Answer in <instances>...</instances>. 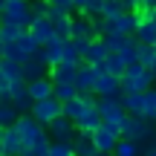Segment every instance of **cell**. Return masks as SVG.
<instances>
[{
  "label": "cell",
  "instance_id": "8fae6325",
  "mask_svg": "<svg viewBox=\"0 0 156 156\" xmlns=\"http://www.w3.org/2000/svg\"><path fill=\"white\" fill-rule=\"evenodd\" d=\"M93 142H95V151H101V153H116L122 136H119L116 130H110L107 124H101V127L93 133Z\"/></svg>",
  "mask_w": 156,
  "mask_h": 156
},
{
  "label": "cell",
  "instance_id": "8d00e7d4",
  "mask_svg": "<svg viewBox=\"0 0 156 156\" xmlns=\"http://www.w3.org/2000/svg\"><path fill=\"white\" fill-rule=\"evenodd\" d=\"M124 3H127V9L133 12V9H153L156 0H124Z\"/></svg>",
  "mask_w": 156,
  "mask_h": 156
},
{
  "label": "cell",
  "instance_id": "7c38bea8",
  "mask_svg": "<svg viewBox=\"0 0 156 156\" xmlns=\"http://www.w3.org/2000/svg\"><path fill=\"white\" fill-rule=\"evenodd\" d=\"M153 122H147L145 116H127V122H124V130H122V139H133V142H142L147 136V130H151Z\"/></svg>",
  "mask_w": 156,
  "mask_h": 156
},
{
  "label": "cell",
  "instance_id": "ba28073f",
  "mask_svg": "<svg viewBox=\"0 0 156 156\" xmlns=\"http://www.w3.org/2000/svg\"><path fill=\"white\" fill-rule=\"evenodd\" d=\"M46 130H49V139L52 142H73L78 136V127H75V122L69 116H58Z\"/></svg>",
  "mask_w": 156,
  "mask_h": 156
},
{
  "label": "cell",
  "instance_id": "30bf717a",
  "mask_svg": "<svg viewBox=\"0 0 156 156\" xmlns=\"http://www.w3.org/2000/svg\"><path fill=\"white\" fill-rule=\"evenodd\" d=\"M0 153L9 156H23V139L17 133V127H0Z\"/></svg>",
  "mask_w": 156,
  "mask_h": 156
},
{
  "label": "cell",
  "instance_id": "2e32d148",
  "mask_svg": "<svg viewBox=\"0 0 156 156\" xmlns=\"http://www.w3.org/2000/svg\"><path fill=\"white\" fill-rule=\"evenodd\" d=\"M0 75H3L12 87H15V84H26V81H23L20 64H17V61H9V58H0Z\"/></svg>",
  "mask_w": 156,
  "mask_h": 156
},
{
  "label": "cell",
  "instance_id": "d6a6232c",
  "mask_svg": "<svg viewBox=\"0 0 156 156\" xmlns=\"http://www.w3.org/2000/svg\"><path fill=\"white\" fill-rule=\"evenodd\" d=\"M75 95H81L75 84H55V98H58V101H64V104H67V101L75 98Z\"/></svg>",
  "mask_w": 156,
  "mask_h": 156
},
{
  "label": "cell",
  "instance_id": "d6986e66",
  "mask_svg": "<svg viewBox=\"0 0 156 156\" xmlns=\"http://www.w3.org/2000/svg\"><path fill=\"white\" fill-rule=\"evenodd\" d=\"M139 49H142V41L136 38V35H127L124 44H122V49H119V55H122L127 64H139Z\"/></svg>",
  "mask_w": 156,
  "mask_h": 156
},
{
  "label": "cell",
  "instance_id": "4316f807",
  "mask_svg": "<svg viewBox=\"0 0 156 156\" xmlns=\"http://www.w3.org/2000/svg\"><path fill=\"white\" fill-rule=\"evenodd\" d=\"M23 32H29V29L17 26V23H9V20H3V26H0V44H15V41L20 38Z\"/></svg>",
  "mask_w": 156,
  "mask_h": 156
},
{
  "label": "cell",
  "instance_id": "ac0fdd59",
  "mask_svg": "<svg viewBox=\"0 0 156 156\" xmlns=\"http://www.w3.org/2000/svg\"><path fill=\"white\" fill-rule=\"evenodd\" d=\"M75 75H78V67H73V64H55L49 69V78L55 84H75Z\"/></svg>",
  "mask_w": 156,
  "mask_h": 156
},
{
  "label": "cell",
  "instance_id": "277c9868",
  "mask_svg": "<svg viewBox=\"0 0 156 156\" xmlns=\"http://www.w3.org/2000/svg\"><path fill=\"white\" fill-rule=\"evenodd\" d=\"M122 87H124V93H130V90L147 93L151 87H156V75H153V69L142 67V64H130L127 73L122 75Z\"/></svg>",
  "mask_w": 156,
  "mask_h": 156
},
{
  "label": "cell",
  "instance_id": "603a6c76",
  "mask_svg": "<svg viewBox=\"0 0 156 156\" xmlns=\"http://www.w3.org/2000/svg\"><path fill=\"white\" fill-rule=\"evenodd\" d=\"M122 101H124V107H127L130 116H142V113H145V93H136V90H130V93L122 95Z\"/></svg>",
  "mask_w": 156,
  "mask_h": 156
},
{
  "label": "cell",
  "instance_id": "5b68a950",
  "mask_svg": "<svg viewBox=\"0 0 156 156\" xmlns=\"http://www.w3.org/2000/svg\"><path fill=\"white\" fill-rule=\"evenodd\" d=\"M32 116L38 119L41 124H46V127H49L58 116H64V101H58L55 95H52V98H44V101H35Z\"/></svg>",
  "mask_w": 156,
  "mask_h": 156
},
{
  "label": "cell",
  "instance_id": "7a4b0ae2",
  "mask_svg": "<svg viewBox=\"0 0 156 156\" xmlns=\"http://www.w3.org/2000/svg\"><path fill=\"white\" fill-rule=\"evenodd\" d=\"M38 49H41V44L29 32H23L15 44H0V58H9V61L23 64V61H29V58L38 55Z\"/></svg>",
  "mask_w": 156,
  "mask_h": 156
},
{
  "label": "cell",
  "instance_id": "5bb4252c",
  "mask_svg": "<svg viewBox=\"0 0 156 156\" xmlns=\"http://www.w3.org/2000/svg\"><path fill=\"white\" fill-rule=\"evenodd\" d=\"M12 104H15L20 113H32L35 95L29 93V84H15V87H12Z\"/></svg>",
  "mask_w": 156,
  "mask_h": 156
},
{
  "label": "cell",
  "instance_id": "ffe728a7",
  "mask_svg": "<svg viewBox=\"0 0 156 156\" xmlns=\"http://www.w3.org/2000/svg\"><path fill=\"white\" fill-rule=\"evenodd\" d=\"M73 151L75 156H95V142H93V133H78L73 139Z\"/></svg>",
  "mask_w": 156,
  "mask_h": 156
},
{
  "label": "cell",
  "instance_id": "9c48e42d",
  "mask_svg": "<svg viewBox=\"0 0 156 156\" xmlns=\"http://www.w3.org/2000/svg\"><path fill=\"white\" fill-rule=\"evenodd\" d=\"M95 95H98V98H122L124 95L122 78H116L110 73H101L98 81H95Z\"/></svg>",
  "mask_w": 156,
  "mask_h": 156
},
{
  "label": "cell",
  "instance_id": "ab89813d",
  "mask_svg": "<svg viewBox=\"0 0 156 156\" xmlns=\"http://www.w3.org/2000/svg\"><path fill=\"white\" fill-rule=\"evenodd\" d=\"M35 58H38V61H44L46 67H49V61H46V49H44V46H41V49H38V55H35Z\"/></svg>",
  "mask_w": 156,
  "mask_h": 156
},
{
  "label": "cell",
  "instance_id": "4dcf8cb0",
  "mask_svg": "<svg viewBox=\"0 0 156 156\" xmlns=\"http://www.w3.org/2000/svg\"><path fill=\"white\" fill-rule=\"evenodd\" d=\"M139 64H142V67H147V69L156 67V46H153V44H142V49H139Z\"/></svg>",
  "mask_w": 156,
  "mask_h": 156
},
{
  "label": "cell",
  "instance_id": "f546056e",
  "mask_svg": "<svg viewBox=\"0 0 156 156\" xmlns=\"http://www.w3.org/2000/svg\"><path fill=\"white\" fill-rule=\"evenodd\" d=\"M116 156H145V147L133 139H122L119 147H116Z\"/></svg>",
  "mask_w": 156,
  "mask_h": 156
},
{
  "label": "cell",
  "instance_id": "b9f144b4",
  "mask_svg": "<svg viewBox=\"0 0 156 156\" xmlns=\"http://www.w3.org/2000/svg\"><path fill=\"white\" fill-rule=\"evenodd\" d=\"M145 156H156V147H145Z\"/></svg>",
  "mask_w": 156,
  "mask_h": 156
},
{
  "label": "cell",
  "instance_id": "8992f818",
  "mask_svg": "<svg viewBox=\"0 0 156 156\" xmlns=\"http://www.w3.org/2000/svg\"><path fill=\"white\" fill-rule=\"evenodd\" d=\"M3 20L17 23V26L29 29L32 26V9H29V0H20V3H3Z\"/></svg>",
  "mask_w": 156,
  "mask_h": 156
},
{
  "label": "cell",
  "instance_id": "f35d334b",
  "mask_svg": "<svg viewBox=\"0 0 156 156\" xmlns=\"http://www.w3.org/2000/svg\"><path fill=\"white\" fill-rule=\"evenodd\" d=\"M49 6H55V9H67V12H75V0H49Z\"/></svg>",
  "mask_w": 156,
  "mask_h": 156
},
{
  "label": "cell",
  "instance_id": "7bdbcfd3",
  "mask_svg": "<svg viewBox=\"0 0 156 156\" xmlns=\"http://www.w3.org/2000/svg\"><path fill=\"white\" fill-rule=\"evenodd\" d=\"M3 3H20V0H0V6H3Z\"/></svg>",
  "mask_w": 156,
  "mask_h": 156
},
{
  "label": "cell",
  "instance_id": "cb8c5ba5",
  "mask_svg": "<svg viewBox=\"0 0 156 156\" xmlns=\"http://www.w3.org/2000/svg\"><path fill=\"white\" fill-rule=\"evenodd\" d=\"M73 38H95L93 17H87V15H75V23H73Z\"/></svg>",
  "mask_w": 156,
  "mask_h": 156
},
{
  "label": "cell",
  "instance_id": "6da1fadb",
  "mask_svg": "<svg viewBox=\"0 0 156 156\" xmlns=\"http://www.w3.org/2000/svg\"><path fill=\"white\" fill-rule=\"evenodd\" d=\"M15 127H17V133H20V139H23V151H29V147L41 145V142H52V139H49V130H46V124H41L32 113H23V116L17 119Z\"/></svg>",
  "mask_w": 156,
  "mask_h": 156
},
{
  "label": "cell",
  "instance_id": "f1b7e54d",
  "mask_svg": "<svg viewBox=\"0 0 156 156\" xmlns=\"http://www.w3.org/2000/svg\"><path fill=\"white\" fill-rule=\"evenodd\" d=\"M20 116H23V113L17 110L15 104H0V127H12V124H17Z\"/></svg>",
  "mask_w": 156,
  "mask_h": 156
},
{
  "label": "cell",
  "instance_id": "d590c367",
  "mask_svg": "<svg viewBox=\"0 0 156 156\" xmlns=\"http://www.w3.org/2000/svg\"><path fill=\"white\" fill-rule=\"evenodd\" d=\"M29 9H32V17H46L49 15V0H29Z\"/></svg>",
  "mask_w": 156,
  "mask_h": 156
},
{
  "label": "cell",
  "instance_id": "4fadbf2b",
  "mask_svg": "<svg viewBox=\"0 0 156 156\" xmlns=\"http://www.w3.org/2000/svg\"><path fill=\"white\" fill-rule=\"evenodd\" d=\"M29 35H32V38L38 41L41 46H46L52 38H58L55 23H52L49 17H35V20H32V26H29Z\"/></svg>",
  "mask_w": 156,
  "mask_h": 156
},
{
  "label": "cell",
  "instance_id": "836d02e7",
  "mask_svg": "<svg viewBox=\"0 0 156 156\" xmlns=\"http://www.w3.org/2000/svg\"><path fill=\"white\" fill-rule=\"evenodd\" d=\"M124 38H127V35H101V41H104V46H107V52H110V55L122 49Z\"/></svg>",
  "mask_w": 156,
  "mask_h": 156
},
{
  "label": "cell",
  "instance_id": "c3c4849f",
  "mask_svg": "<svg viewBox=\"0 0 156 156\" xmlns=\"http://www.w3.org/2000/svg\"><path fill=\"white\" fill-rule=\"evenodd\" d=\"M153 46H156V44H153Z\"/></svg>",
  "mask_w": 156,
  "mask_h": 156
},
{
  "label": "cell",
  "instance_id": "83f0119b",
  "mask_svg": "<svg viewBox=\"0 0 156 156\" xmlns=\"http://www.w3.org/2000/svg\"><path fill=\"white\" fill-rule=\"evenodd\" d=\"M104 67H107V73H110V75H116V78H122L124 73H127V67H130V64L124 61V58L119 55V52H113V55H107V61H104Z\"/></svg>",
  "mask_w": 156,
  "mask_h": 156
},
{
  "label": "cell",
  "instance_id": "f6af8a7d",
  "mask_svg": "<svg viewBox=\"0 0 156 156\" xmlns=\"http://www.w3.org/2000/svg\"><path fill=\"white\" fill-rule=\"evenodd\" d=\"M151 12H153V15H156V6H153V9H151Z\"/></svg>",
  "mask_w": 156,
  "mask_h": 156
},
{
  "label": "cell",
  "instance_id": "e0dca14e",
  "mask_svg": "<svg viewBox=\"0 0 156 156\" xmlns=\"http://www.w3.org/2000/svg\"><path fill=\"white\" fill-rule=\"evenodd\" d=\"M29 93L35 95V101L52 98V95H55V81H52L49 75H46V78H38V81H32V84H29Z\"/></svg>",
  "mask_w": 156,
  "mask_h": 156
},
{
  "label": "cell",
  "instance_id": "3957f363",
  "mask_svg": "<svg viewBox=\"0 0 156 156\" xmlns=\"http://www.w3.org/2000/svg\"><path fill=\"white\" fill-rule=\"evenodd\" d=\"M98 113H101V119H104L107 127L122 136L124 122H127V116H130L127 107H124V101L122 98H98Z\"/></svg>",
  "mask_w": 156,
  "mask_h": 156
},
{
  "label": "cell",
  "instance_id": "ee69618b",
  "mask_svg": "<svg viewBox=\"0 0 156 156\" xmlns=\"http://www.w3.org/2000/svg\"><path fill=\"white\" fill-rule=\"evenodd\" d=\"M95 156H116V153H101V151H98V153H95Z\"/></svg>",
  "mask_w": 156,
  "mask_h": 156
},
{
  "label": "cell",
  "instance_id": "7402d4cb",
  "mask_svg": "<svg viewBox=\"0 0 156 156\" xmlns=\"http://www.w3.org/2000/svg\"><path fill=\"white\" fill-rule=\"evenodd\" d=\"M46 49V61H49V67H55V64L64 61V49H67V41L64 38H52L49 44L44 46Z\"/></svg>",
  "mask_w": 156,
  "mask_h": 156
},
{
  "label": "cell",
  "instance_id": "44dd1931",
  "mask_svg": "<svg viewBox=\"0 0 156 156\" xmlns=\"http://www.w3.org/2000/svg\"><path fill=\"white\" fill-rule=\"evenodd\" d=\"M136 38H139L142 44H156V15H153V12L139 23V32H136Z\"/></svg>",
  "mask_w": 156,
  "mask_h": 156
},
{
  "label": "cell",
  "instance_id": "bcb514c9",
  "mask_svg": "<svg viewBox=\"0 0 156 156\" xmlns=\"http://www.w3.org/2000/svg\"><path fill=\"white\" fill-rule=\"evenodd\" d=\"M153 75H156V67H153Z\"/></svg>",
  "mask_w": 156,
  "mask_h": 156
},
{
  "label": "cell",
  "instance_id": "1f68e13d",
  "mask_svg": "<svg viewBox=\"0 0 156 156\" xmlns=\"http://www.w3.org/2000/svg\"><path fill=\"white\" fill-rule=\"evenodd\" d=\"M142 116H145L147 122L156 124V87H151L145 93V113H142Z\"/></svg>",
  "mask_w": 156,
  "mask_h": 156
},
{
  "label": "cell",
  "instance_id": "e575fe53",
  "mask_svg": "<svg viewBox=\"0 0 156 156\" xmlns=\"http://www.w3.org/2000/svg\"><path fill=\"white\" fill-rule=\"evenodd\" d=\"M73 142H52L49 145V156H73Z\"/></svg>",
  "mask_w": 156,
  "mask_h": 156
},
{
  "label": "cell",
  "instance_id": "60d3db41",
  "mask_svg": "<svg viewBox=\"0 0 156 156\" xmlns=\"http://www.w3.org/2000/svg\"><path fill=\"white\" fill-rule=\"evenodd\" d=\"M84 6H87V0H75V12H81Z\"/></svg>",
  "mask_w": 156,
  "mask_h": 156
},
{
  "label": "cell",
  "instance_id": "74e56055",
  "mask_svg": "<svg viewBox=\"0 0 156 156\" xmlns=\"http://www.w3.org/2000/svg\"><path fill=\"white\" fill-rule=\"evenodd\" d=\"M93 41H95V38H73V44L78 46V52L84 55V52H87L90 46H93Z\"/></svg>",
  "mask_w": 156,
  "mask_h": 156
},
{
  "label": "cell",
  "instance_id": "52a82bcc",
  "mask_svg": "<svg viewBox=\"0 0 156 156\" xmlns=\"http://www.w3.org/2000/svg\"><path fill=\"white\" fill-rule=\"evenodd\" d=\"M46 17H49L52 23H55V32H58V38H64V41H73V23H75V15H73V12L49 6V15H46Z\"/></svg>",
  "mask_w": 156,
  "mask_h": 156
},
{
  "label": "cell",
  "instance_id": "484cf974",
  "mask_svg": "<svg viewBox=\"0 0 156 156\" xmlns=\"http://www.w3.org/2000/svg\"><path fill=\"white\" fill-rule=\"evenodd\" d=\"M124 12H130L124 0H104V9H101V17H104V20H116V17H122Z\"/></svg>",
  "mask_w": 156,
  "mask_h": 156
},
{
  "label": "cell",
  "instance_id": "7dc6e473",
  "mask_svg": "<svg viewBox=\"0 0 156 156\" xmlns=\"http://www.w3.org/2000/svg\"><path fill=\"white\" fill-rule=\"evenodd\" d=\"M73 156H75V153H73Z\"/></svg>",
  "mask_w": 156,
  "mask_h": 156
},
{
  "label": "cell",
  "instance_id": "d4e9b609",
  "mask_svg": "<svg viewBox=\"0 0 156 156\" xmlns=\"http://www.w3.org/2000/svg\"><path fill=\"white\" fill-rule=\"evenodd\" d=\"M107 55H110V52H107L104 41L95 38V41H93V46L84 52V61H87V64H104V61H107Z\"/></svg>",
  "mask_w": 156,
  "mask_h": 156
},
{
  "label": "cell",
  "instance_id": "9a60e30c",
  "mask_svg": "<svg viewBox=\"0 0 156 156\" xmlns=\"http://www.w3.org/2000/svg\"><path fill=\"white\" fill-rule=\"evenodd\" d=\"M20 69H23V81L32 84V81H38V78H46L52 67H46V64H44V61H38V58H29V61H23V64H20Z\"/></svg>",
  "mask_w": 156,
  "mask_h": 156
}]
</instances>
